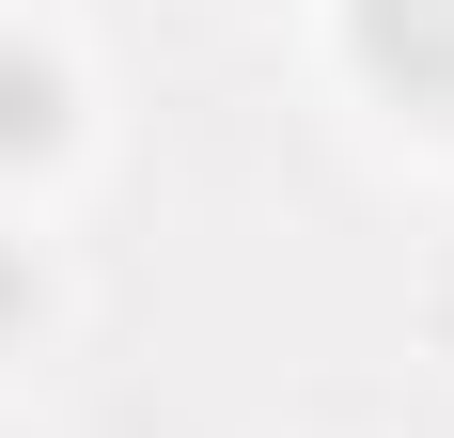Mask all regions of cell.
<instances>
[{
    "mask_svg": "<svg viewBox=\"0 0 454 438\" xmlns=\"http://www.w3.org/2000/svg\"><path fill=\"white\" fill-rule=\"evenodd\" d=\"M345 47H361L392 94L454 110V0H345Z\"/></svg>",
    "mask_w": 454,
    "mask_h": 438,
    "instance_id": "cell-1",
    "label": "cell"
},
{
    "mask_svg": "<svg viewBox=\"0 0 454 438\" xmlns=\"http://www.w3.org/2000/svg\"><path fill=\"white\" fill-rule=\"evenodd\" d=\"M63 141V63L32 32H0V157H47Z\"/></svg>",
    "mask_w": 454,
    "mask_h": 438,
    "instance_id": "cell-2",
    "label": "cell"
},
{
    "mask_svg": "<svg viewBox=\"0 0 454 438\" xmlns=\"http://www.w3.org/2000/svg\"><path fill=\"white\" fill-rule=\"evenodd\" d=\"M16 313H32V251L0 235V329H16Z\"/></svg>",
    "mask_w": 454,
    "mask_h": 438,
    "instance_id": "cell-3",
    "label": "cell"
}]
</instances>
